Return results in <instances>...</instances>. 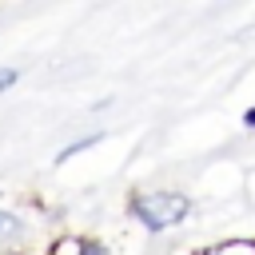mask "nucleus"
I'll use <instances>...</instances> for the list:
<instances>
[{
    "label": "nucleus",
    "instance_id": "obj_1",
    "mask_svg": "<svg viewBox=\"0 0 255 255\" xmlns=\"http://www.w3.org/2000/svg\"><path fill=\"white\" fill-rule=\"evenodd\" d=\"M128 215H131L143 231L163 235V231L179 227V223L191 215V195H187V191H171V187H143V191H131Z\"/></svg>",
    "mask_w": 255,
    "mask_h": 255
},
{
    "label": "nucleus",
    "instance_id": "obj_2",
    "mask_svg": "<svg viewBox=\"0 0 255 255\" xmlns=\"http://www.w3.org/2000/svg\"><path fill=\"white\" fill-rule=\"evenodd\" d=\"M195 255H255V239L231 235V239H219V243H211V247H203V251H195Z\"/></svg>",
    "mask_w": 255,
    "mask_h": 255
},
{
    "label": "nucleus",
    "instance_id": "obj_3",
    "mask_svg": "<svg viewBox=\"0 0 255 255\" xmlns=\"http://www.w3.org/2000/svg\"><path fill=\"white\" fill-rule=\"evenodd\" d=\"M20 239H24V219H20L16 211L0 207V247H12V251H16Z\"/></svg>",
    "mask_w": 255,
    "mask_h": 255
},
{
    "label": "nucleus",
    "instance_id": "obj_4",
    "mask_svg": "<svg viewBox=\"0 0 255 255\" xmlns=\"http://www.w3.org/2000/svg\"><path fill=\"white\" fill-rule=\"evenodd\" d=\"M88 235H60L52 247H48V255H88Z\"/></svg>",
    "mask_w": 255,
    "mask_h": 255
},
{
    "label": "nucleus",
    "instance_id": "obj_5",
    "mask_svg": "<svg viewBox=\"0 0 255 255\" xmlns=\"http://www.w3.org/2000/svg\"><path fill=\"white\" fill-rule=\"evenodd\" d=\"M100 139H104V131H88V135H80V139H72L68 147H60V155H56V159L64 163V159H72V155H80V151H88V147H96Z\"/></svg>",
    "mask_w": 255,
    "mask_h": 255
},
{
    "label": "nucleus",
    "instance_id": "obj_6",
    "mask_svg": "<svg viewBox=\"0 0 255 255\" xmlns=\"http://www.w3.org/2000/svg\"><path fill=\"white\" fill-rule=\"evenodd\" d=\"M16 80H20V72H16V68H0V96H4L8 88H16Z\"/></svg>",
    "mask_w": 255,
    "mask_h": 255
},
{
    "label": "nucleus",
    "instance_id": "obj_7",
    "mask_svg": "<svg viewBox=\"0 0 255 255\" xmlns=\"http://www.w3.org/2000/svg\"><path fill=\"white\" fill-rule=\"evenodd\" d=\"M88 255H112V247H108L104 239H92V243H88Z\"/></svg>",
    "mask_w": 255,
    "mask_h": 255
},
{
    "label": "nucleus",
    "instance_id": "obj_8",
    "mask_svg": "<svg viewBox=\"0 0 255 255\" xmlns=\"http://www.w3.org/2000/svg\"><path fill=\"white\" fill-rule=\"evenodd\" d=\"M243 128H251V131H255V104L243 112Z\"/></svg>",
    "mask_w": 255,
    "mask_h": 255
},
{
    "label": "nucleus",
    "instance_id": "obj_9",
    "mask_svg": "<svg viewBox=\"0 0 255 255\" xmlns=\"http://www.w3.org/2000/svg\"><path fill=\"white\" fill-rule=\"evenodd\" d=\"M0 255H20V251H12V247H0Z\"/></svg>",
    "mask_w": 255,
    "mask_h": 255
}]
</instances>
